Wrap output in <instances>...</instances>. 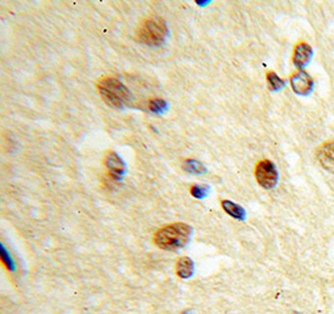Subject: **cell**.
Instances as JSON below:
<instances>
[{"label":"cell","instance_id":"obj_1","mask_svg":"<svg viewBox=\"0 0 334 314\" xmlns=\"http://www.w3.org/2000/svg\"><path fill=\"white\" fill-rule=\"evenodd\" d=\"M192 228L185 223H171L158 229L153 235V243L158 248L174 252L184 248L191 240Z\"/></svg>","mask_w":334,"mask_h":314},{"label":"cell","instance_id":"obj_2","mask_svg":"<svg viewBox=\"0 0 334 314\" xmlns=\"http://www.w3.org/2000/svg\"><path fill=\"white\" fill-rule=\"evenodd\" d=\"M98 91L109 107L123 108L130 100V90L120 82L111 77H104L98 82Z\"/></svg>","mask_w":334,"mask_h":314},{"label":"cell","instance_id":"obj_3","mask_svg":"<svg viewBox=\"0 0 334 314\" xmlns=\"http://www.w3.org/2000/svg\"><path fill=\"white\" fill-rule=\"evenodd\" d=\"M168 35V27L164 19L159 17H152L144 19L138 25L136 36L139 42L150 47L163 44Z\"/></svg>","mask_w":334,"mask_h":314},{"label":"cell","instance_id":"obj_4","mask_svg":"<svg viewBox=\"0 0 334 314\" xmlns=\"http://www.w3.org/2000/svg\"><path fill=\"white\" fill-rule=\"evenodd\" d=\"M254 175L258 184L265 189H272L278 183V171L274 163L268 159L259 160L254 169Z\"/></svg>","mask_w":334,"mask_h":314},{"label":"cell","instance_id":"obj_5","mask_svg":"<svg viewBox=\"0 0 334 314\" xmlns=\"http://www.w3.org/2000/svg\"><path fill=\"white\" fill-rule=\"evenodd\" d=\"M290 86H292L293 91L298 95H308L312 93L314 82L306 70L301 69L290 75Z\"/></svg>","mask_w":334,"mask_h":314},{"label":"cell","instance_id":"obj_6","mask_svg":"<svg viewBox=\"0 0 334 314\" xmlns=\"http://www.w3.org/2000/svg\"><path fill=\"white\" fill-rule=\"evenodd\" d=\"M315 158L323 169L334 174V141L324 142L315 150Z\"/></svg>","mask_w":334,"mask_h":314},{"label":"cell","instance_id":"obj_7","mask_svg":"<svg viewBox=\"0 0 334 314\" xmlns=\"http://www.w3.org/2000/svg\"><path fill=\"white\" fill-rule=\"evenodd\" d=\"M104 167L109 175L113 179H120V176L125 173V164L115 152H107L104 155Z\"/></svg>","mask_w":334,"mask_h":314},{"label":"cell","instance_id":"obj_8","mask_svg":"<svg viewBox=\"0 0 334 314\" xmlns=\"http://www.w3.org/2000/svg\"><path fill=\"white\" fill-rule=\"evenodd\" d=\"M313 57V49L309 44L302 42L294 47L293 50V64L298 68L299 70L303 69V66L309 63Z\"/></svg>","mask_w":334,"mask_h":314},{"label":"cell","instance_id":"obj_9","mask_svg":"<svg viewBox=\"0 0 334 314\" xmlns=\"http://www.w3.org/2000/svg\"><path fill=\"white\" fill-rule=\"evenodd\" d=\"M175 272H177V276L180 278H189V277L193 276L194 273V263L191 258L188 257H182L177 260L175 263Z\"/></svg>","mask_w":334,"mask_h":314},{"label":"cell","instance_id":"obj_10","mask_svg":"<svg viewBox=\"0 0 334 314\" xmlns=\"http://www.w3.org/2000/svg\"><path fill=\"white\" fill-rule=\"evenodd\" d=\"M222 208L225 210L230 217L235 218V219H244L246 218V210L243 208L238 205V204L233 203L230 200H222Z\"/></svg>","mask_w":334,"mask_h":314},{"label":"cell","instance_id":"obj_11","mask_svg":"<svg viewBox=\"0 0 334 314\" xmlns=\"http://www.w3.org/2000/svg\"><path fill=\"white\" fill-rule=\"evenodd\" d=\"M183 169H184L185 171H188V173H192V174H202L207 171L202 163L198 162V160H194V159L185 160L184 164H183Z\"/></svg>","mask_w":334,"mask_h":314},{"label":"cell","instance_id":"obj_12","mask_svg":"<svg viewBox=\"0 0 334 314\" xmlns=\"http://www.w3.org/2000/svg\"><path fill=\"white\" fill-rule=\"evenodd\" d=\"M267 82H268L269 89L273 91L279 90V89L284 86V80L280 79L274 72H269L267 74Z\"/></svg>","mask_w":334,"mask_h":314},{"label":"cell","instance_id":"obj_13","mask_svg":"<svg viewBox=\"0 0 334 314\" xmlns=\"http://www.w3.org/2000/svg\"><path fill=\"white\" fill-rule=\"evenodd\" d=\"M149 111L153 113H162L167 109V103L163 99H159V98H155L149 102Z\"/></svg>","mask_w":334,"mask_h":314},{"label":"cell","instance_id":"obj_14","mask_svg":"<svg viewBox=\"0 0 334 314\" xmlns=\"http://www.w3.org/2000/svg\"><path fill=\"white\" fill-rule=\"evenodd\" d=\"M208 190H209V188L207 185L193 184L191 187V189H189V192H191V194L194 198H204L207 196Z\"/></svg>","mask_w":334,"mask_h":314},{"label":"cell","instance_id":"obj_15","mask_svg":"<svg viewBox=\"0 0 334 314\" xmlns=\"http://www.w3.org/2000/svg\"><path fill=\"white\" fill-rule=\"evenodd\" d=\"M1 260H3V264H4V267L6 268V269H8V270L14 269L13 262H11V259L8 258V256H6V252H5V248H4V247H3V254H1Z\"/></svg>","mask_w":334,"mask_h":314}]
</instances>
